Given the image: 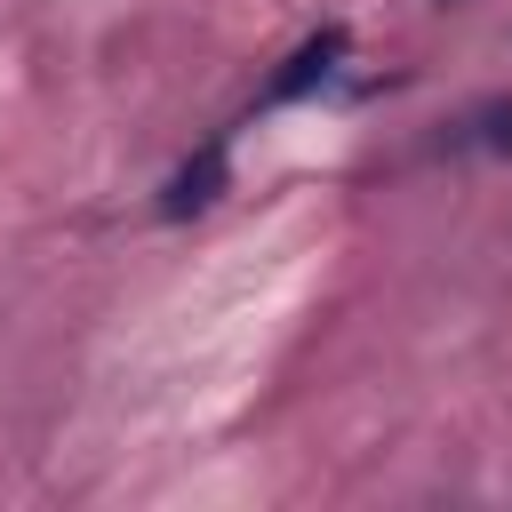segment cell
Segmentation results:
<instances>
[{"label": "cell", "instance_id": "3", "mask_svg": "<svg viewBox=\"0 0 512 512\" xmlns=\"http://www.w3.org/2000/svg\"><path fill=\"white\" fill-rule=\"evenodd\" d=\"M480 144H496V152H512V104H480L472 120H464Z\"/></svg>", "mask_w": 512, "mask_h": 512}, {"label": "cell", "instance_id": "2", "mask_svg": "<svg viewBox=\"0 0 512 512\" xmlns=\"http://www.w3.org/2000/svg\"><path fill=\"white\" fill-rule=\"evenodd\" d=\"M224 192V144H200L176 176H168V192H160V216H192V208H208Z\"/></svg>", "mask_w": 512, "mask_h": 512}, {"label": "cell", "instance_id": "1", "mask_svg": "<svg viewBox=\"0 0 512 512\" xmlns=\"http://www.w3.org/2000/svg\"><path fill=\"white\" fill-rule=\"evenodd\" d=\"M336 64H344V32L328 24V32H312V40H304V48H296V56H288V64L272 72V104H288V96L320 88V80H328Z\"/></svg>", "mask_w": 512, "mask_h": 512}]
</instances>
